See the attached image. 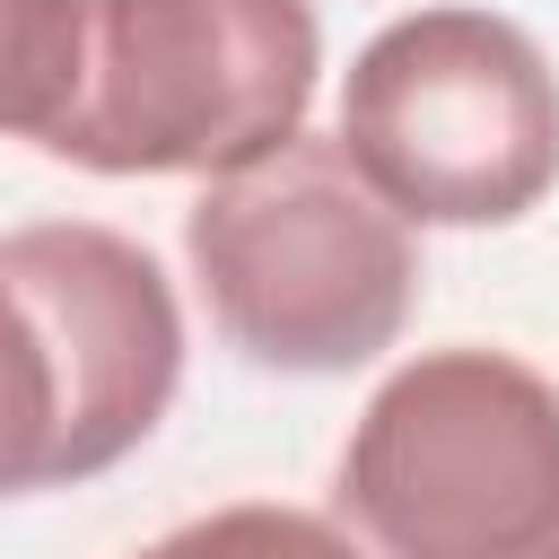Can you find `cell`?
Wrapping results in <instances>:
<instances>
[{"mask_svg":"<svg viewBox=\"0 0 559 559\" xmlns=\"http://www.w3.org/2000/svg\"><path fill=\"white\" fill-rule=\"evenodd\" d=\"M87 61V0H0V140L52 148Z\"/></svg>","mask_w":559,"mask_h":559,"instance_id":"6","label":"cell"},{"mask_svg":"<svg viewBox=\"0 0 559 559\" xmlns=\"http://www.w3.org/2000/svg\"><path fill=\"white\" fill-rule=\"evenodd\" d=\"M332 140L402 227H515L559 183V70L498 9H402L358 44Z\"/></svg>","mask_w":559,"mask_h":559,"instance_id":"4","label":"cell"},{"mask_svg":"<svg viewBox=\"0 0 559 559\" xmlns=\"http://www.w3.org/2000/svg\"><path fill=\"white\" fill-rule=\"evenodd\" d=\"M183 271L210 332L271 376H349L419 306V236L358 183L341 140H280L183 210Z\"/></svg>","mask_w":559,"mask_h":559,"instance_id":"2","label":"cell"},{"mask_svg":"<svg viewBox=\"0 0 559 559\" xmlns=\"http://www.w3.org/2000/svg\"><path fill=\"white\" fill-rule=\"evenodd\" d=\"M314 0H87L79 96L44 157L79 175H236L306 131Z\"/></svg>","mask_w":559,"mask_h":559,"instance_id":"5","label":"cell"},{"mask_svg":"<svg viewBox=\"0 0 559 559\" xmlns=\"http://www.w3.org/2000/svg\"><path fill=\"white\" fill-rule=\"evenodd\" d=\"M358 559H559V384L489 341L402 358L332 454Z\"/></svg>","mask_w":559,"mask_h":559,"instance_id":"1","label":"cell"},{"mask_svg":"<svg viewBox=\"0 0 559 559\" xmlns=\"http://www.w3.org/2000/svg\"><path fill=\"white\" fill-rule=\"evenodd\" d=\"M131 559H358V550L341 542L332 515H306L280 498H236V507H210V515L140 542Z\"/></svg>","mask_w":559,"mask_h":559,"instance_id":"7","label":"cell"},{"mask_svg":"<svg viewBox=\"0 0 559 559\" xmlns=\"http://www.w3.org/2000/svg\"><path fill=\"white\" fill-rule=\"evenodd\" d=\"M183 384V306L148 245L96 218L0 236V498L140 454Z\"/></svg>","mask_w":559,"mask_h":559,"instance_id":"3","label":"cell"}]
</instances>
